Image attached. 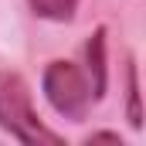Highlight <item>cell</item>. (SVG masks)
<instances>
[{"label": "cell", "instance_id": "cell-1", "mask_svg": "<svg viewBox=\"0 0 146 146\" xmlns=\"http://www.w3.org/2000/svg\"><path fill=\"white\" fill-rule=\"evenodd\" d=\"M0 129L24 146H65V136L41 122L27 78L10 68H0Z\"/></svg>", "mask_w": 146, "mask_h": 146}, {"label": "cell", "instance_id": "cell-2", "mask_svg": "<svg viewBox=\"0 0 146 146\" xmlns=\"http://www.w3.org/2000/svg\"><path fill=\"white\" fill-rule=\"evenodd\" d=\"M41 92L51 102V109L68 122H82L92 109V102H99L92 75L85 72V65L65 61V58L48 61V68L41 75Z\"/></svg>", "mask_w": 146, "mask_h": 146}, {"label": "cell", "instance_id": "cell-3", "mask_svg": "<svg viewBox=\"0 0 146 146\" xmlns=\"http://www.w3.org/2000/svg\"><path fill=\"white\" fill-rule=\"evenodd\" d=\"M82 65H85V72L92 75V85H95V95H99V102H102V95H106V85H109V68H106V27L99 24L88 41H85V48H82Z\"/></svg>", "mask_w": 146, "mask_h": 146}, {"label": "cell", "instance_id": "cell-4", "mask_svg": "<svg viewBox=\"0 0 146 146\" xmlns=\"http://www.w3.org/2000/svg\"><path fill=\"white\" fill-rule=\"evenodd\" d=\"M31 14L41 21H51V24H68L78 10V0H27Z\"/></svg>", "mask_w": 146, "mask_h": 146}, {"label": "cell", "instance_id": "cell-5", "mask_svg": "<svg viewBox=\"0 0 146 146\" xmlns=\"http://www.w3.org/2000/svg\"><path fill=\"white\" fill-rule=\"evenodd\" d=\"M126 119L133 129H143V106H139V72L129 61L126 68Z\"/></svg>", "mask_w": 146, "mask_h": 146}, {"label": "cell", "instance_id": "cell-6", "mask_svg": "<svg viewBox=\"0 0 146 146\" xmlns=\"http://www.w3.org/2000/svg\"><path fill=\"white\" fill-rule=\"evenodd\" d=\"M85 143H119V146H122V136L112 133V129H99V133H88Z\"/></svg>", "mask_w": 146, "mask_h": 146}]
</instances>
